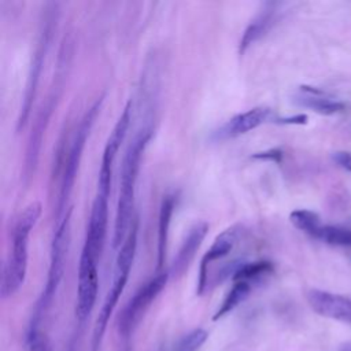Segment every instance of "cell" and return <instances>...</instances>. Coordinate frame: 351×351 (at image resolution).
Masks as SVG:
<instances>
[{"label":"cell","mask_w":351,"mask_h":351,"mask_svg":"<svg viewBox=\"0 0 351 351\" xmlns=\"http://www.w3.org/2000/svg\"><path fill=\"white\" fill-rule=\"evenodd\" d=\"M154 129L151 126H144L140 133L129 144L121 166V180H119V195L117 203V213L114 221V236L112 247L118 248L125 241L130 225L134 219L133 207H134V193L136 184L140 170V163L143 154L152 137Z\"/></svg>","instance_id":"obj_1"},{"label":"cell","mask_w":351,"mask_h":351,"mask_svg":"<svg viewBox=\"0 0 351 351\" xmlns=\"http://www.w3.org/2000/svg\"><path fill=\"white\" fill-rule=\"evenodd\" d=\"M43 213L40 202L29 203L15 218L11 236V250L4 261L0 295L3 299L14 296L25 282L29 261V236Z\"/></svg>","instance_id":"obj_2"},{"label":"cell","mask_w":351,"mask_h":351,"mask_svg":"<svg viewBox=\"0 0 351 351\" xmlns=\"http://www.w3.org/2000/svg\"><path fill=\"white\" fill-rule=\"evenodd\" d=\"M137 234H138V218L134 217L129 233L119 247L117 259H115V267H114V277L112 284L104 298V302L101 304V308L99 311V315L96 318L93 333H92V351H99L110 322V318L119 302V298L126 287L134 256L137 250Z\"/></svg>","instance_id":"obj_3"},{"label":"cell","mask_w":351,"mask_h":351,"mask_svg":"<svg viewBox=\"0 0 351 351\" xmlns=\"http://www.w3.org/2000/svg\"><path fill=\"white\" fill-rule=\"evenodd\" d=\"M70 218H71V208L63 214L62 221L58 223L56 230L52 237L51 243V254H49V267L45 287L34 306V311L29 324V329H38V325L44 317V314L52 306V302L56 296L59 289L60 281L64 273L66 256L70 245Z\"/></svg>","instance_id":"obj_4"},{"label":"cell","mask_w":351,"mask_h":351,"mask_svg":"<svg viewBox=\"0 0 351 351\" xmlns=\"http://www.w3.org/2000/svg\"><path fill=\"white\" fill-rule=\"evenodd\" d=\"M104 96H100L90 107L89 110L84 114L82 119L80 121L74 137L71 140L69 151L64 154V160L62 166V176H60V188H59V197L56 203V218L63 217L66 213V206L67 200L71 195L75 176L78 171V166L82 158V152L86 144V138L92 130V126L97 118V114L100 112L101 104H103Z\"/></svg>","instance_id":"obj_5"},{"label":"cell","mask_w":351,"mask_h":351,"mask_svg":"<svg viewBox=\"0 0 351 351\" xmlns=\"http://www.w3.org/2000/svg\"><path fill=\"white\" fill-rule=\"evenodd\" d=\"M170 278L169 270L158 271L152 278L144 282L134 295L128 300L118 315L117 329L122 337H129L140 325L151 304L156 300L159 293L165 289Z\"/></svg>","instance_id":"obj_6"},{"label":"cell","mask_w":351,"mask_h":351,"mask_svg":"<svg viewBox=\"0 0 351 351\" xmlns=\"http://www.w3.org/2000/svg\"><path fill=\"white\" fill-rule=\"evenodd\" d=\"M44 23L41 26V32L38 36V43L33 55V60L29 69V75H27V81H26V88H25V93H23V99H22V106L19 110V117H18V125H16V130H21L25 128L30 112H32V106H33V100L36 97V92H37V85L40 81V75L43 71V64H44V59L45 55L48 52V47H49V40H51V32H52V22H53V12H47L45 18H44Z\"/></svg>","instance_id":"obj_7"},{"label":"cell","mask_w":351,"mask_h":351,"mask_svg":"<svg viewBox=\"0 0 351 351\" xmlns=\"http://www.w3.org/2000/svg\"><path fill=\"white\" fill-rule=\"evenodd\" d=\"M97 259L88 251H81L78 263V282L75 300V318L82 325L90 315L99 292Z\"/></svg>","instance_id":"obj_8"},{"label":"cell","mask_w":351,"mask_h":351,"mask_svg":"<svg viewBox=\"0 0 351 351\" xmlns=\"http://www.w3.org/2000/svg\"><path fill=\"white\" fill-rule=\"evenodd\" d=\"M59 89L60 86L56 85V88H52V92L49 96L45 99L43 106L36 114V118L33 121L32 132L27 140V147H26V156H25V169H23V176L26 178H30L37 167L38 158H40V149L43 144V137L45 133V129L48 126L49 118L52 111L55 110V101L59 97Z\"/></svg>","instance_id":"obj_9"},{"label":"cell","mask_w":351,"mask_h":351,"mask_svg":"<svg viewBox=\"0 0 351 351\" xmlns=\"http://www.w3.org/2000/svg\"><path fill=\"white\" fill-rule=\"evenodd\" d=\"M108 196H110V192L97 189L92 203L90 215L86 226V234H85L82 250L90 252L96 258H100V254L104 247L106 234H107Z\"/></svg>","instance_id":"obj_10"},{"label":"cell","mask_w":351,"mask_h":351,"mask_svg":"<svg viewBox=\"0 0 351 351\" xmlns=\"http://www.w3.org/2000/svg\"><path fill=\"white\" fill-rule=\"evenodd\" d=\"M306 299L311 310L318 315L351 322V298L322 289H308Z\"/></svg>","instance_id":"obj_11"},{"label":"cell","mask_w":351,"mask_h":351,"mask_svg":"<svg viewBox=\"0 0 351 351\" xmlns=\"http://www.w3.org/2000/svg\"><path fill=\"white\" fill-rule=\"evenodd\" d=\"M270 119H271V110L269 107L258 106V107L250 108L226 121L218 130L214 132V138L228 140V138L243 136Z\"/></svg>","instance_id":"obj_12"},{"label":"cell","mask_w":351,"mask_h":351,"mask_svg":"<svg viewBox=\"0 0 351 351\" xmlns=\"http://www.w3.org/2000/svg\"><path fill=\"white\" fill-rule=\"evenodd\" d=\"M132 110H133V106H132V101H129L125 106L122 114L119 115L117 123L114 125V128H112V130H111V133H110V136L106 141L104 149H103V156H101L99 174L112 177V169H114L115 158H117V155L119 152V148H121L122 143L125 141L128 130L130 128Z\"/></svg>","instance_id":"obj_13"},{"label":"cell","mask_w":351,"mask_h":351,"mask_svg":"<svg viewBox=\"0 0 351 351\" xmlns=\"http://www.w3.org/2000/svg\"><path fill=\"white\" fill-rule=\"evenodd\" d=\"M207 232H208V223L206 221H199L189 228L169 269L170 277H180L185 273V270L189 267L191 262L193 261L199 247L202 245Z\"/></svg>","instance_id":"obj_14"},{"label":"cell","mask_w":351,"mask_h":351,"mask_svg":"<svg viewBox=\"0 0 351 351\" xmlns=\"http://www.w3.org/2000/svg\"><path fill=\"white\" fill-rule=\"evenodd\" d=\"M240 236V229L237 226H230L222 230L217 237L214 239L213 244L207 250V252L203 255L202 262H200V269H199V280H197V293H203L204 288V281H206V274L211 263L223 259L230 254V251L234 248L237 240Z\"/></svg>","instance_id":"obj_15"},{"label":"cell","mask_w":351,"mask_h":351,"mask_svg":"<svg viewBox=\"0 0 351 351\" xmlns=\"http://www.w3.org/2000/svg\"><path fill=\"white\" fill-rule=\"evenodd\" d=\"M278 16V4L267 3L247 25L239 43V53L243 55L252 44L263 37L276 23Z\"/></svg>","instance_id":"obj_16"},{"label":"cell","mask_w":351,"mask_h":351,"mask_svg":"<svg viewBox=\"0 0 351 351\" xmlns=\"http://www.w3.org/2000/svg\"><path fill=\"white\" fill-rule=\"evenodd\" d=\"M295 103L321 115H335L346 110V104L343 101L333 99L318 88L306 85L300 86L299 93L295 97Z\"/></svg>","instance_id":"obj_17"},{"label":"cell","mask_w":351,"mask_h":351,"mask_svg":"<svg viewBox=\"0 0 351 351\" xmlns=\"http://www.w3.org/2000/svg\"><path fill=\"white\" fill-rule=\"evenodd\" d=\"M176 207V196L166 195L162 199L160 208H159V218H158V271H160L166 262L167 254V240H169V229L171 223L173 211Z\"/></svg>","instance_id":"obj_18"},{"label":"cell","mask_w":351,"mask_h":351,"mask_svg":"<svg viewBox=\"0 0 351 351\" xmlns=\"http://www.w3.org/2000/svg\"><path fill=\"white\" fill-rule=\"evenodd\" d=\"M255 284L245 280H234L232 288L223 298L222 303L213 315V321H218L239 307L252 292Z\"/></svg>","instance_id":"obj_19"},{"label":"cell","mask_w":351,"mask_h":351,"mask_svg":"<svg viewBox=\"0 0 351 351\" xmlns=\"http://www.w3.org/2000/svg\"><path fill=\"white\" fill-rule=\"evenodd\" d=\"M289 221L292 222V225L295 228L307 233L311 237H314L317 230L322 226L321 219L317 213L310 211V210H303V208L292 211L289 214Z\"/></svg>","instance_id":"obj_20"},{"label":"cell","mask_w":351,"mask_h":351,"mask_svg":"<svg viewBox=\"0 0 351 351\" xmlns=\"http://www.w3.org/2000/svg\"><path fill=\"white\" fill-rule=\"evenodd\" d=\"M208 339V332L203 328H195L182 335L173 347V351H199Z\"/></svg>","instance_id":"obj_21"},{"label":"cell","mask_w":351,"mask_h":351,"mask_svg":"<svg viewBox=\"0 0 351 351\" xmlns=\"http://www.w3.org/2000/svg\"><path fill=\"white\" fill-rule=\"evenodd\" d=\"M27 351H52L51 341L40 329H27Z\"/></svg>","instance_id":"obj_22"},{"label":"cell","mask_w":351,"mask_h":351,"mask_svg":"<svg viewBox=\"0 0 351 351\" xmlns=\"http://www.w3.org/2000/svg\"><path fill=\"white\" fill-rule=\"evenodd\" d=\"M333 160L335 163L347 170V171H351V151H339V152H335L333 155Z\"/></svg>","instance_id":"obj_23"},{"label":"cell","mask_w":351,"mask_h":351,"mask_svg":"<svg viewBox=\"0 0 351 351\" xmlns=\"http://www.w3.org/2000/svg\"><path fill=\"white\" fill-rule=\"evenodd\" d=\"M282 154L281 151L278 149H271V151H267V152H261L258 155H255L254 158H258V159H270V160H274V162H280Z\"/></svg>","instance_id":"obj_24"},{"label":"cell","mask_w":351,"mask_h":351,"mask_svg":"<svg viewBox=\"0 0 351 351\" xmlns=\"http://www.w3.org/2000/svg\"><path fill=\"white\" fill-rule=\"evenodd\" d=\"M344 247H351V229H348V232H347V237H346Z\"/></svg>","instance_id":"obj_25"},{"label":"cell","mask_w":351,"mask_h":351,"mask_svg":"<svg viewBox=\"0 0 351 351\" xmlns=\"http://www.w3.org/2000/svg\"><path fill=\"white\" fill-rule=\"evenodd\" d=\"M339 351H351V343H344L340 346Z\"/></svg>","instance_id":"obj_26"}]
</instances>
